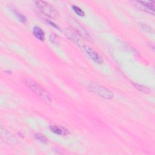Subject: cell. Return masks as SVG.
Wrapping results in <instances>:
<instances>
[{"label":"cell","mask_w":155,"mask_h":155,"mask_svg":"<svg viewBox=\"0 0 155 155\" xmlns=\"http://www.w3.org/2000/svg\"><path fill=\"white\" fill-rule=\"evenodd\" d=\"M141 27L144 30H146V31H150L151 30V28H150V27L148 25H147L146 24H141Z\"/></svg>","instance_id":"obj_15"},{"label":"cell","mask_w":155,"mask_h":155,"mask_svg":"<svg viewBox=\"0 0 155 155\" xmlns=\"http://www.w3.org/2000/svg\"><path fill=\"white\" fill-rule=\"evenodd\" d=\"M72 8L73 10H74V12L79 16H84L85 15V13L84 12V11L81 8H79V7L78 6H76V5H73L72 6Z\"/></svg>","instance_id":"obj_11"},{"label":"cell","mask_w":155,"mask_h":155,"mask_svg":"<svg viewBox=\"0 0 155 155\" xmlns=\"http://www.w3.org/2000/svg\"><path fill=\"white\" fill-rule=\"evenodd\" d=\"M83 48L85 50L88 56L96 63L98 64H101L103 63V59L102 57L93 48L87 46H85Z\"/></svg>","instance_id":"obj_7"},{"label":"cell","mask_w":155,"mask_h":155,"mask_svg":"<svg viewBox=\"0 0 155 155\" xmlns=\"http://www.w3.org/2000/svg\"><path fill=\"white\" fill-rule=\"evenodd\" d=\"M36 4L38 8L44 15L51 18H55L58 16V12L56 8L49 3L45 1H36Z\"/></svg>","instance_id":"obj_2"},{"label":"cell","mask_w":155,"mask_h":155,"mask_svg":"<svg viewBox=\"0 0 155 155\" xmlns=\"http://www.w3.org/2000/svg\"><path fill=\"white\" fill-rule=\"evenodd\" d=\"M133 85L135 87V88L138 89L140 91H142L143 93H148L149 91V90L146 87H144V86H142L140 85H138V84H134Z\"/></svg>","instance_id":"obj_13"},{"label":"cell","mask_w":155,"mask_h":155,"mask_svg":"<svg viewBox=\"0 0 155 155\" xmlns=\"http://www.w3.org/2000/svg\"><path fill=\"white\" fill-rule=\"evenodd\" d=\"M25 83L28 88L39 96L43 101L47 102H51V99L49 94L36 81L28 78L25 80Z\"/></svg>","instance_id":"obj_1"},{"label":"cell","mask_w":155,"mask_h":155,"mask_svg":"<svg viewBox=\"0 0 155 155\" xmlns=\"http://www.w3.org/2000/svg\"><path fill=\"white\" fill-rule=\"evenodd\" d=\"M69 22L72 27L73 28V30L76 32L78 34H79L82 38L86 39L90 41L92 40L91 36L89 35L88 32L85 30V29L73 18H69Z\"/></svg>","instance_id":"obj_4"},{"label":"cell","mask_w":155,"mask_h":155,"mask_svg":"<svg viewBox=\"0 0 155 155\" xmlns=\"http://www.w3.org/2000/svg\"><path fill=\"white\" fill-rule=\"evenodd\" d=\"M33 35H35V36L41 40V41H44V38H45V34H44V31L42 30V29L38 27V26H36L33 28Z\"/></svg>","instance_id":"obj_9"},{"label":"cell","mask_w":155,"mask_h":155,"mask_svg":"<svg viewBox=\"0 0 155 155\" xmlns=\"http://www.w3.org/2000/svg\"><path fill=\"white\" fill-rule=\"evenodd\" d=\"M15 15L16 16V17L18 18V19L21 22L24 23V24L26 22L27 19H26V18H25L23 15H22L21 13H19L18 12H17V11H16V10H15Z\"/></svg>","instance_id":"obj_12"},{"label":"cell","mask_w":155,"mask_h":155,"mask_svg":"<svg viewBox=\"0 0 155 155\" xmlns=\"http://www.w3.org/2000/svg\"><path fill=\"white\" fill-rule=\"evenodd\" d=\"M0 130L1 138L4 142H5L10 145H16L17 143L18 139L11 132L4 128L2 126L1 127Z\"/></svg>","instance_id":"obj_6"},{"label":"cell","mask_w":155,"mask_h":155,"mask_svg":"<svg viewBox=\"0 0 155 155\" xmlns=\"http://www.w3.org/2000/svg\"><path fill=\"white\" fill-rule=\"evenodd\" d=\"M65 33V35L69 38V39L72 41L79 47L83 48L85 46H86L84 40L82 39L83 38L79 34L75 32L73 30H72L70 29H66Z\"/></svg>","instance_id":"obj_5"},{"label":"cell","mask_w":155,"mask_h":155,"mask_svg":"<svg viewBox=\"0 0 155 155\" xmlns=\"http://www.w3.org/2000/svg\"><path fill=\"white\" fill-rule=\"evenodd\" d=\"M35 138L37 140H39L40 142H42L44 143H46L48 142L47 137L44 135H43V134H42L41 133H36L35 134Z\"/></svg>","instance_id":"obj_10"},{"label":"cell","mask_w":155,"mask_h":155,"mask_svg":"<svg viewBox=\"0 0 155 155\" xmlns=\"http://www.w3.org/2000/svg\"><path fill=\"white\" fill-rule=\"evenodd\" d=\"M50 41L54 44H57L59 42V39H58V37L56 35H55L54 33H53L50 35Z\"/></svg>","instance_id":"obj_14"},{"label":"cell","mask_w":155,"mask_h":155,"mask_svg":"<svg viewBox=\"0 0 155 155\" xmlns=\"http://www.w3.org/2000/svg\"><path fill=\"white\" fill-rule=\"evenodd\" d=\"M89 88L90 90L94 93L99 95V96L105 99H111L113 97V93L110 90L104 86L97 84H91V85H90Z\"/></svg>","instance_id":"obj_3"},{"label":"cell","mask_w":155,"mask_h":155,"mask_svg":"<svg viewBox=\"0 0 155 155\" xmlns=\"http://www.w3.org/2000/svg\"><path fill=\"white\" fill-rule=\"evenodd\" d=\"M50 129L53 133L56 134L65 136L69 134L68 130L63 127H60L58 125H50Z\"/></svg>","instance_id":"obj_8"},{"label":"cell","mask_w":155,"mask_h":155,"mask_svg":"<svg viewBox=\"0 0 155 155\" xmlns=\"http://www.w3.org/2000/svg\"><path fill=\"white\" fill-rule=\"evenodd\" d=\"M47 21V22L48 23V24H50V25H51L53 27H55V28H59V27L54 24V23H53L51 21Z\"/></svg>","instance_id":"obj_16"}]
</instances>
